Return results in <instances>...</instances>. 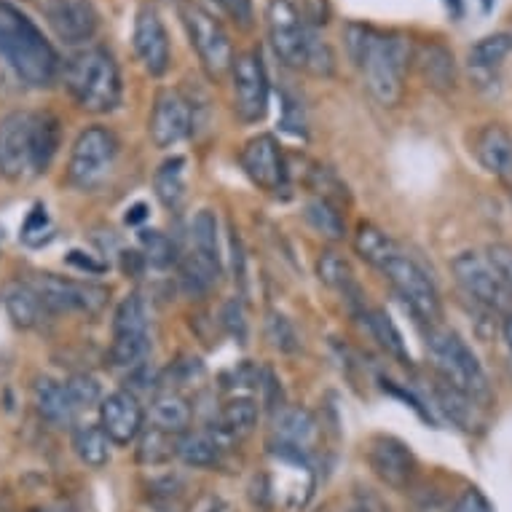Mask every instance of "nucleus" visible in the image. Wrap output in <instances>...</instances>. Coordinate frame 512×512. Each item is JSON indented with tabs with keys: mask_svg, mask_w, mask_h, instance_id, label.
Wrapping results in <instances>:
<instances>
[{
	"mask_svg": "<svg viewBox=\"0 0 512 512\" xmlns=\"http://www.w3.org/2000/svg\"><path fill=\"white\" fill-rule=\"evenodd\" d=\"M344 43L370 97L381 108H397L405 97V76L413 65L411 38L397 30L349 22L344 27Z\"/></svg>",
	"mask_w": 512,
	"mask_h": 512,
	"instance_id": "f257e3e1",
	"label": "nucleus"
},
{
	"mask_svg": "<svg viewBox=\"0 0 512 512\" xmlns=\"http://www.w3.org/2000/svg\"><path fill=\"white\" fill-rule=\"evenodd\" d=\"M62 129L51 113L14 110L0 118V175L27 180L43 175L57 159Z\"/></svg>",
	"mask_w": 512,
	"mask_h": 512,
	"instance_id": "f03ea898",
	"label": "nucleus"
},
{
	"mask_svg": "<svg viewBox=\"0 0 512 512\" xmlns=\"http://www.w3.org/2000/svg\"><path fill=\"white\" fill-rule=\"evenodd\" d=\"M266 30L279 62L287 68L306 70L317 78L336 73V54L314 27L306 25L293 0H266Z\"/></svg>",
	"mask_w": 512,
	"mask_h": 512,
	"instance_id": "7ed1b4c3",
	"label": "nucleus"
},
{
	"mask_svg": "<svg viewBox=\"0 0 512 512\" xmlns=\"http://www.w3.org/2000/svg\"><path fill=\"white\" fill-rule=\"evenodd\" d=\"M0 59L35 89H46L62 73L54 46L9 0H0Z\"/></svg>",
	"mask_w": 512,
	"mask_h": 512,
	"instance_id": "20e7f679",
	"label": "nucleus"
},
{
	"mask_svg": "<svg viewBox=\"0 0 512 512\" xmlns=\"http://www.w3.org/2000/svg\"><path fill=\"white\" fill-rule=\"evenodd\" d=\"M70 97L78 108L94 116L110 113L121 105V70L102 46H86L65 62L62 70Z\"/></svg>",
	"mask_w": 512,
	"mask_h": 512,
	"instance_id": "39448f33",
	"label": "nucleus"
},
{
	"mask_svg": "<svg viewBox=\"0 0 512 512\" xmlns=\"http://www.w3.org/2000/svg\"><path fill=\"white\" fill-rule=\"evenodd\" d=\"M427 346L435 360L437 378H443L445 384L459 389L462 395L472 397L478 405H491L494 389H491L486 368L480 365L478 354L472 352L470 344L456 330L432 325L427 330Z\"/></svg>",
	"mask_w": 512,
	"mask_h": 512,
	"instance_id": "423d86ee",
	"label": "nucleus"
},
{
	"mask_svg": "<svg viewBox=\"0 0 512 512\" xmlns=\"http://www.w3.org/2000/svg\"><path fill=\"white\" fill-rule=\"evenodd\" d=\"M118 161V140L105 126H86L70 148L68 183L92 194L108 183Z\"/></svg>",
	"mask_w": 512,
	"mask_h": 512,
	"instance_id": "0eeeda50",
	"label": "nucleus"
},
{
	"mask_svg": "<svg viewBox=\"0 0 512 512\" xmlns=\"http://www.w3.org/2000/svg\"><path fill=\"white\" fill-rule=\"evenodd\" d=\"M180 19H183L188 41L199 54L204 73L212 81L226 78L234 68V43L228 38L226 27L220 25V19H215L207 9H202L199 3H183L180 6Z\"/></svg>",
	"mask_w": 512,
	"mask_h": 512,
	"instance_id": "6e6552de",
	"label": "nucleus"
},
{
	"mask_svg": "<svg viewBox=\"0 0 512 512\" xmlns=\"http://www.w3.org/2000/svg\"><path fill=\"white\" fill-rule=\"evenodd\" d=\"M381 274L387 277L392 290L400 295V301L411 309L413 317L424 322L427 328L440 325V319H443V301H440L437 285L432 282L427 271L413 261L411 255L397 252L395 258L381 269Z\"/></svg>",
	"mask_w": 512,
	"mask_h": 512,
	"instance_id": "1a4fd4ad",
	"label": "nucleus"
},
{
	"mask_svg": "<svg viewBox=\"0 0 512 512\" xmlns=\"http://www.w3.org/2000/svg\"><path fill=\"white\" fill-rule=\"evenodd\" d=\"M151 352V333H148V309L137 293H129L116 306L113 314V344H110V362L113 368L135 370L145 365Z\"/></svg>",
	"mask_w": 512,
	"mask_h": 512,
	"instance_id": "9d476101",
	"label": "nucleus"
},
{
	"mask_svg": "<svg viewBox=\"0 0 512 512\" xmlns=\"http://www.w3.org/2000/svg\"><path fill=\"white\" fill-rule=\"evenodd\" d=\"M456 282L472 301L486 306L488 311H512V287L499 277L486 255L480 252H459L451 261Z\"/></svg>",
	"mask_w": 512,
	"mask_h": 512,
	"instance_id": "9b49d317",
	"label": "nucleus"
},
{
	"mask_svg": "<svg viewBox=\"0 0 512 512\" xmlns=\"http://www.w3.org/2000/svg\"><path fill=\"white\" fill-rule=\"evenodd\" d=\"M27 282L41 295L46 309L59 311V314H100L110 295L108 287L84 282V279L59 277V274H35Z\"/></svg>",
	"mask_w": 512,
	"mask_h": 512,
	"instance_id": "f8f14e48",
	"label": "nucleus"
},
{
	"mask_svg": "<svg viewBox=\"0 0 512 512\" xmlns=\"http://www.w3.org/2000/svg\"><path fill=\"white\" fill-rule=\"evenodd\" d=\"M234 110L244 124H258L269 113V76L263 68V57L258 49L236 54L234 68Z\"/></svg>",
	"mask_w": 512,
	"mask_h": 512,
	"instance_id": "ddd939ff",
	"label": "nucleus"
},
{
	"mask_svg": "<svg viewBox=\"0 0 512 512\" xmlns=\"http://www.w3.org/2000/svg\"><path fill=\"white\" fill-rule=\"evenodd\" d=\"M368 467L392 491H408L419 475V462L411 448L392 435H376L370 440Z\"/></svg>",
	"mask_w": 512,
	"mask_h": 512,
	"instance_id": "4468645a",
	"label": "nucleus"
},
{
	"mask_svg": "<svg viewBox=\"0 0 512 512\" xmlns=\"http://www.w3.org/2000/svg\"><path fill=\"white\" fill-rule=\"evenodd\" d=\"M239 164H242L244 175L250 177V183L258 185L261 191L277 194L285 188L287 161L282 145L274 135L250 137L239 151Z\"/></svg>",
	"mask_w": 512,
	"mask_h": 512,
	"instance_id": "2eb2a0df",
	"label": "nucleus"
},
{
	"mask_svg": "<svg viewBox=\"0 0 512 512\" xmlns=\"http://www.w3.org/2000/svg\"><path fill=\"white\" fill-rule=\"evenodd\" d=\"M194 132V110L191 102L185 100L177 89H161L153 102L151 121H148V135L153 145L167 151L183 143L185 137Z\"/></svg>",
	"mask_w": 512,
	"mask_h": 512,
	"instance_id": "dca6fc26",
	"label": "nucleus"
},
{
	"mask_svg": "<svg viewBox=\"0 0 512 512\" xmlns=\"http://www.w3.org/2000/svg\"><path fill=\"white\" fill-rule=\"evenodd\" d=\"M41 9L51 33L68 46L89 43L100 30V14L92 0H43Z\"/></svg>",
	"mask_w": 512,
	"mask_h": 512,
	"instance_id": "f3484780",
	"label": "nucleus"
},
{
	"mask_svg": "<svg viewBox=\"0 0 512 512\" xmlns=\"http://www.w3.org/2000/svg\"><path fill=\"white\" fill-rule=\"evenodd\" d=\"M100 427L113 445L137 443L145 429V408L132 389H118L100 400Z\"/></svg>",
	"mask_w": 512,
	"mask_h": 512,
	"instance_id": "a211bd4d",
	"label": "nucleus"
},
{
	"mask_svg": "<svg viewBox=\"0 0 512 512\" xmlns=\"http://www.w3.org/2000/svg\"><path fill=\"white\" fill-rule=\"evenodd\" d=\"M132 46H135L137 59H140V65L148 76L161 78L167 73L169 62H172V49H169L167 27L153 6H143L137 11Z\"/></svg>",
	"mask_w": 512,
	"mask_h": 512,
	"instance_id": "6ab92c4d",
	"label": "nucleus"
},
{
	"mask_svg": "<svg viewBox=\"0 0 512 512\" xmlns=\"http://www.w3.org/2000/svg\"><path fill=\"white\" fill-rule=\"evenodd\" d=\"M319 440V424L306 408H279L274 411L271 448L309 456Z\"/></svg>",
	"mask_w": 512,
	"mask_h": 512,
	"instance_id": "aec40b11",
	"label": "nucleus"
},
{
	"mask_svg": "<svg viewBox=\"0 0 512 512\" xmlns=\"http://www.w3.org/2000/svg\"><path fill=\"white\" fill-rule=\"evenodd\" d=\"M413 65L432 92L448 94L454 92L456 84H459L454 51L448 49L443 41L413 43Z\"/></svg>",
	"mask_w": 512,
	"mask_h": 512,
	"instance_id": "412c9836",
	"label": "nucleus"
},
{
	"mask_svg": "<svg viewBox=\"0 0 512 512\" xmlns=\"http://www.w3.org/2000/svg\"><path fill=\"white\" fill-rule=\"evenodd\" d=\"M472 153L488 175H494L499 183L512 185V135L507 126H480L472 137Z\"/></svg>",
	"mask_w": 512,
	"mask_h": 512,
	"instance_id": "4be33fe9",
	"label": "nucleus"
},
{
	"mask_svg": "<svg viewBox=\"0 0 512 512\" xmlns=\"http://www.w3.org/2000/svg\"><path fill=\"white\" fill-rule=\"evenodd\" d=\"M33 403L35 411L41 413V419H46L54 427H70L76 424L78 408L73 395L65 381H54V378H38L33 384Z\"/></svg>",
	"mask_w": 512,
	"mask_h": 512,
	"instance_id": "5701e85b",
	"label": "nucleus"
},
{
	"mask_svg": "<svg viewBox=\"0 0 512 512\" xmlns=\"http://www.w3.org/2000/svg\"><path fill=\"white\" fill-rule=\"evenodd\" d=\"M258 419H261V405L255 403L252 397H234L228 400L218 413V421H215V435L223 440V443H239L244 437H250L258 427Z\"/></svg>",
	"mask_w": 512,
	"mask_h": 512,
	"instance_id": "b1692460",
	"label": "nucleus"
},
{
	"mask_svg": "<svg viewBox=\"0 0 512 512\" xmlns=\"http://www.w3.org/2000/svg\"><path fill=\"white\" fill-rule=\"evenodd\" d=\"M199 266L210 271L212 277L220 279L223 274V258H220V239H218V218L212 210L196 212L191 223V252H188Z\"/></svg>",
	"mask_w": 512,
	"mask_h": 512,
	"instance_id": "393cba45",
	"label": "nucleus"
},
{
	"mask_svg": "<svg viewBox=\"0 0 512 512\" xmlns=\"http://www.w3.org/2000/svg\"><path fill=\"white\" fill-rule=\"evenodd\" d=\"M3 306L9 311L11 322L22 330L41 328L43 319L51 314L30 282H9L3 287Z\"/></svg>",
	"mask_w": 512,
	"mask_h": 512,
	"instance_id": "a878e982",
	"label": "nucleus"
},
{
	"mask_svg": "<svg viewBox=\"0 0 512 512\" xmlns=\"http://www.w3.org/2000/svg\"><path fill=\"white\" fill-rule=\"evenodd\" d=\"M226 454V443L215 432H194L188 429L185 435L177 437V459L194 470H212L220 467Z\"/></svg>",
	"mask_w": 512,
	"mask_h": 512,
	"instance_id": "bb28decb",
	"label": "nucleus"
},
{
	"mask_svg": "<svg viewBox=\"0 0 512 512\" xmlns=\"http://www.w3.org/2000/svg\"><path fill=\"white\" fill-rule=\"evenodd\" d=\"M194 424V408L180 392H159L151 400V427H159L169 435H185Z\"/></svg>",
	"mask_w": 512,
	"mask_h": 512,
	"instance_id": "cd10ccee",
	"label": "nucleus"
},
{
	"mask_svg": "<svg viewBox=\"0 0 512 512\" xmlns=\"http://www.w3.org/2000/svg\"><path fill=\"white\" fill-rule=\"evenodd\" d=\"M354 252L360 255L362 261L370 263V266H376L378 271L384 269L392 258H395L400 250V244L392 239L389 234H384L381 228L373 226V223H360L357 231H354Z\"/></svg>",
	"mask_w": 512,
	"mask_h": 512,
	"instance_id": "c85d7f7f",
	"label": "nucleus"
},
{
	"mask_svg": "<svg viewBox=\"0 0 512 512\" xmlns=\"http://www.w3.org/2000/svg\"><path fill=\"white\" fill-rule=\"evenodd\" d=\"M512 54V35L510 33H494L480 38L470 51H467V65L470 73L475 76H494L496 70L502 68V62Z\"/></svg>",
	"mask_w": 512,
	"mask_h": 512,
	"instance_id": "c756f323",
	"label": "nucleus"
},
{
	"mask_svg": "<svg viewBox=\"0 0 512 512\" xmlns=\"http://www.w3.org/2000/svg\"><path fill=\"white\" fill-rule=\"evenodd\" d=\"M317 277L319 282H325L330 290H336V293H341L344 298H349V301L360 303L362 306V290L360 285H357V279H354L352 263L346 261L344 255H338V252L333 250L322 252L317 261Z\"/></svg>",
	"mask_w": 512,
	"mask_h": 512,
	"instance_id": "7c9ffc66",
	"label": "nucleus"
},
{
	"mask_svg": "<svg viewBox=\"0 0 512 512\" xmlns=\"http://www.w3.org/2000/svg\"><path fill=\"white\" fill-rule=\"evenodd\" d=\"M110 437L102 432L100 424H76L73 427V451L81 464L102 470L110 462Z\"/></svg>",
	"mask_w": 512,
	"mask_h": 512,
	"instance_id": "2f4dec72",
	"label": "nucleus"
},
{
	"mask_svg": "<svg viewBox=\"0 0 512 512\" xmlns=\"http://www.w3.org/2000/svg\"><path fill=\"white\" fill-rule=\"evenodd\" d=\"M153 188H156V199H159L167 210H177L185 202V159L183 156H172L156 169L153 175Z\"/></svg>",
	"mask_w": 512,
	"mask_h": 512,
	"instance_id": "473e14b6",
	"label": "nucleus"
},
{
	"mask_svg": "<svg viewBox=\"0 0 512 512\" xmlns=\"http://www.w3.org/2000/svg\"><path fill=\"white\" fill-rule=\"evenodd\" d=\"M303 218L328 242H344L346 239V223L344 215H341V207L328 202V199H319V196L309 199L306 210H303Z\"/></svg>",
	"mask_w": 512,
	"mask_h": 512,
	"instance_id": "72a5a7b5",
	"label": "nucleus"
},
{
	"mask_svg": "<svg viewBox=\"0 0 512 512\" xmlns=\"http://www.w3.org/2000/svg\"><path fill=\"white\" fill-rule=\"evenodd\" d=\"M365 319H368L370 336L376 338L378 346L387 354H392L395 360L411 362V354H408V346L403 341V333L397 330V325L392 322L384 309H365Z\"/></svg>",
	"mask_w": 512,
	"mask_h": 512,
	"instance_id": "f704fd0d",
	"label": "nucleus"
},
{
	"mask_svg": "<svg viewBox=\"0 0 512 512\" xmlns=\"http://www.w3.org/2000/svg\"><path fill=\"white\" fill-rule=\"evenodd\" d=\"M437 403L445 411V416L459 424L462 429H472L478 427V408L480 405L472 400V397L462 395L459 389H454L451 384H445L443 378H437V387H435Z\"/></svg>",
	"mask_w": 512,
	"mask_h": 512,
	"instance_id": "c9c22d12",
	"label": "nucleus"
},
{
	"mask_svg": "<svg viewBox=\"0 0 512 512\" xmlns=\"http://www.w3.org/2000/svg\"><path fill=\"white\" fill-rule=\"evenodd\" d=\"M177 437L169 435L164 429L151 427L143 429V435L137 437V462L145 467H161V464L172 462L177 456Z\"/></svg>",
	"mask_w": 512,
	"mask_h": 512,
	"instance_id": "e433bc0d",
	"label": "nucleus"
},
{
	"mask_svg": "<svg viewBox=\"0 0 512 512\" xmlns=\"http://www.w3.org/2000/svg\"><path fill=\"white\" fill-rule=\"evenodd\" d=\"M140 250H143V258L145 263H151L156 269H167L172 263H177V250H175V242L169 239L167 234H161V231H148L143 228L140 231Z\"/></svg>",
	"mask_w": 512,
	"mask_h": 512,
	"instance_id": "4c0bfd02",
	"label": "nucleus"
},
{
	"mask_svg": "<svg viewBox=\"0 0 512 512\" xmlns=\"http://www.w3.org/2000/svg\"><path fill=\"white\" fill-rule=\"evenodd\" d=\"M19 239L27 244V247H43L54 239V223H51L46 207H33V212L27 215L22 228H19Z\"/></svg>",
	"mask_w": 512,
	"mask_h": 512,
	"instance_id": "58836bf2",
	"label": "nucleus"
},
{
	"mask_svg": "<svg viewBox=\"0 0 512 512\" xmlns=\"http://www.w3.org/2000/svg\"><path fill=\"white\" fill-rule=\"evenodd\" d=\"M266 338H269V344L277 349V352L293 354L298 352V333H295L293 322L285 317V314H279V311H269V317H266Z\"/></svg>",
	"mask_w": 512,
	"mask_h": 512,
	"instance_id": "ea45409f",
	"label": "nucleus"
},
{
	"mask_svg": "<svg viewBox=\"0 0 512 512\" xmlns=\"http://www.w3.org/2000/svg\"><path fill=\"white\" fill-rule=\"evenodd\" d=\"M65 384H68L70 395H73V400H76L78 408H86V405L100 403V384H97L92 376H86V373H76V376H70Z\"/></svg>",
	"mask_w": 512,
	"mask_h": 512,
	"instance_id": "a19ab883",
	"label": "nucleus"
},
{
	"mask_svg": "<svg viewBox=\"0 0 512 512\" xmlns=\"http://www.w3.org/2000/svg\"><path fill=\"white\" fill-rule=\"evenodd\" d=\"M223 14H226L236 27L250 30L255 25V9H252V0H212Z\"/></svg>",
	"mask_w": 512,
	"mask_h": 512,
	"instance_id": "79ce46f5",
	"label": "nucleus"
},
{
	"mask_svg": "<svg viewBox=\"0 0 512 512\" xmlns=\"http://www.w3.org/2000/svg\"><path fill=\"white\" fill-rule=\"evenodd\" d=\"M220 317H223V328L228 330V336H234L239 344H244V338H247V319H244L242 301H228Z\"/></svg>",
	"mask_w": 512,
	"mask_h": 512,
	"instance_id": "37998d69",
	"label": "nucleus"
},
{
	"mask_svg": "<svg viewBox=\"0 0 512 512\" xmlns=\"http://www.w3.org/2000/svg\"><path fill=\"white\" fill-rule=\"evenodd\" d=\"M301 17L306 19V25L319 30V27H325L330 22V3L328 0H301Z\"/></svg>",
	"mask_w": 512,
	"mask_h": 512,
	"instance_id": "c03bdc74",
	"label": "nucleus"
},
{
	"mask_svg": "<svg viewBox=\"0 0 512 512\" xmlns=\"http://www.w3.org/2000/svg\"><path fill=\"white\" fill-rule=\"evenodd\" d=\"M486 258L491 261L496 271H499V277L512 287V247L510 244H491L486 252Z\"/></svg>",
	"mask_w": 512,
	"mask_h": 512,
	"instance_id": "a18cd8bd",
	"label": "nucleus"
},
{
	"mask_svg": "<svg viewBox=\"0 0 512 512\" xmlns=\"http://www.w3.org/2000/svg\"><path fill=\"white\" fill-rule=\"evenodd\" d=\"M451 512H494L491 502H488V496L480 491V488H467L462 491V496L456 499Z\"/></svg>",
	"mask_w": 512,
	"mask_h": 512,
	"instance_id": "49530a36",
	"label": "nucleus"
},
{
	"mask_svg": "<svg viewBox=\"0 0 512 512\" xmlns=\"http://www.w3.org/2000/svg\"><path fill=\"white\" fill-rule=\"evenodd\" d=\"M68 263L81 271H89V274H102V271H105V266H102L100 261H94V258H81V252L78 250L70 252Z\"/></svg>",
	"mask_w": 512,
	"mask_h": 512,
	"instance_id": "de8ad7c7",
	"label": "nucleus"
},
{
	"mask_svg": "<svg viewBox=\"0 0 512 512\" xmlns=\"http://www.w3.org/2000/svg\"><path fill=\"white\" fill-rule=\"evenodd\" d=\"M140 220H145V204H137V207H132V210L126 212V223H129V226H137Z\"/></svg>",
	"mask_w": 512,
	"mask_h": 512,
	"instance_id": "09e8293b",
	"label": "nucleus"
},
{
	"mask_svg": "<svg viewBox=\"0 0 512 512\" xmlns=\"http://www.w3.org/2000/svg\"><path fill=\"white\" fill-rule=\"evenodd\" d=\"M502 336H504V344L510 349V357H512V311L504 317V325H502Z\"/></svg>",
	"mask_w": 512,
	"mask_h": 512,
	"instance_id": "8fccbe9b",
	"label": "nucleus"
},
{
	"mask_svg": "<svg viewBox=\"0 0 512 512\" xmlns=\"http://www.w3.org/2000/svg\"><path fill=\"white\" fill-rule=\"evenodd\" d=\"M443 3H445V6H448V11H451V17L459 19L464 14V3H462V0H443Z\"/></svg>",
	"mask_w": 512,
	"mask_h": 512,
	"instance_id": "3c124183",
	"label": "nucleus"
},
{
	"mask_svg": "<svg viewBox=\"0 0 512 512\" xmlns=\"http://www.w3.org/2000/svg\"><path fill=\"white\" fill-rule=\"evenodd\" d=\"M483 11H491V0H483Z\"/></svg>",
	"mask_w": 512,
	"mask_h": 512,
	"instance_id": "603ef678",
	"label": "nucleus"
},
{
	"mask_svg": "<svg viewBox=\"0 0 512 512\" xmlns=\"http://www.w3.org/2000/svg\"><path fill=\"white\" fill-rule=\"evenodd\" d=\"M510 373H512V357H510Z\"/></svg>",
	"mask_w": 512,
	"mask_h": 512,
	"instance_id": "864d4df0",
	"label": "nucleus"
},
{
	"mask_svg": "<svg viewBox=\"0 0 512 512\" xmlns=\"http://www.w3.org/2000/svg\"><path fill=\"white\" fill-rule=\"evenodd\" d=\"M35 512H41V510H35Z\"/></svg>",
	"mask_w": 512,
	"mask_h": 512,
	"instance_id": "5fc2aeb1",
	"label": "nucleus"
}]
</instances>
